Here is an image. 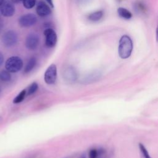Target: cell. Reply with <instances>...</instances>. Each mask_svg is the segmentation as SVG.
I'll use <instances>...</instances> for the list:
<instances>
[{"mask_svg":"<svg viewBox=\"0 0 158 158\" xmlns=\"http://www.w3.org/2000/svg\"><path fill=\"white\" fill-rule=\"evenodd\" d=\"M133 44L131 38L127 35H123L119 41L118 55L123 59L128 58L132 52Z\"/></svg>","mask_w":158,"mask_h":158,"instance_id":"cell-1","label":"cell"},{"mask_svg":"<svg viewBox=\"0 0 158 158\" xmlns=\"http://www.w3.org/2000/svg\"><path fill=\"white\" fill-rule=\"evenodd\" d=\"M23 67V61L18 56L9 57L5 63L6 69L9 72L15 73L20 71Z\"/></svg>","mask_w":158,"mask_h":158,"instance_id":"cell-2","label":"cell"},{"mask_svg":"<svg viewBox=\"0 0 158 158\" xmlns=\"http://www.w3.org/2000/svg\"><path fill=\"white\" fill-rule=\"evenodd\" d=\"M18 40L17 33L14 30H8L6 31L2 36V43L6 47H11L14 46Z\"/></svg>","mask_w":158,"mask_h":158,"instance_id":"cell-3","label":"cell"},{"mask_svg":"<svg viewBox=\"0 0 158 158\" xmlns=\"http://www.w3.org/2000/svg\"><path fill=\"white\" fill-rule=\"evenodd\" d=\"M57 78V67L55 64H51L46 69L44 79L46 83L48 85L54 84Z\"/></svg>","mask_w":158,"mask_h":158,"instance_id":"cell-4","label":"cell"},{"mask_svg":"<svg viewBox=\"0 0 158 158\" xmlns=\"http://www.w3.org/2000/svg\"><path fill=\"white\" fill-rule=\"evenodd\" d=\"M44 35L45 36V44L48 48L54 47L57 43V36L56 31L52 28L44 30Z\"/></svg>","mask_w":158,"mask_h":158,"instance_id":"cell-5","label":"cell"},{"mask_svg":"<svg viewBox=\"0 0 158 158\" xmlns=\"http://www.w3.org/2000/svg\"><path fill=\"white\" fill-rule=\"evenodd\" d=\"M37 22V18L33 14H27L22 15L19 19V24L22 27H29L34 25Z\"/></svg>","mask_w":158,"mask_h":158,"instance_id":"cell-6","label":"cell"},{"mask_svg":"<svg viewBox=\"0 0 158 158\" xmlns=\"http://www.w3.org/2000/svg\"><path fill=\"white\" fill-rule=\"evenodd\" d=\"M0 12L4 17H12L15 12V6L11 2L5 1L0 7Z\"/></svg>","mask_w":158,"mask_h":158,"instance_id":"cell-7","label":"cell"},{"mask_svg":"<svg viewBox=\"0 0 158 158\" xmlns=\"http://www.w3.org/2000/svg\"><path fill=\"white\" fill-rule=\"evenodd\" d=\"M39 41V36L36 34H30L26 38L25 46L29 50H35L38 46Z\"/></svg>","mask_w":158,"mask_h":158,"instance_id":"cell-8","label":"cell"},{"mask_svg":"<svg viewBox=\"0 0 158 158\" xmlns=\"http://www.w3.org/2000/svg\"><path fill=\"white\" fill-rule=\"evenodd\" d=\"M36 11L37 14L40 17H42L48 16L51 13V9L49 7V6L47 4H46L44 2L41 1H39L37 3Z\"/></svg>","mask_w":158,"mask_h":158,"instance_id":"cell-9","label":"cell"},{"mask_svg":"<svg viewBox=\"0 0 158 158\" xmlns=\"http://www.w3.org/2000/svg\"><path fill=\"white\" fill-rule=\"evenodd\" d=\"M63 77L67 82H74L77 78V73L74 68L68 67L63 72Z\"/></svg>","mask_w":158,"mask_h":158,"instance_id":"cell-10","label":"cell"},{"mask_svg":"<svg viewBox=\"0 0 158 158\" xmlns=\"http://www.w3.org/2000/svg\"><path fill=\"white\" fill-rule=\"evenodd\" d=\"M117 13L120 17L126 20H129L132 17V14L128 9L123 7H119L117 9Z\"/></svg>","mask_w":158,"mask_h":158,"instance_id":"cell-11","label":"cell"},{"mask_svg":"<svg viewBox=\"0 0 158 158\" xmlns=\"http://www.w3.org/2000/svg\"><path fill=\"white\" fill-rule=\"evenodd\" d=\"M104 15V12L102 10H97L88 16V19L93 22H97L101 20Z\"/></svg>","mask_w":158,"mask_h":158,"instance_id":"cell-12","label":"cell"},{"mask_svg":"<svg viewBox=\"0 0 158 158\" xmlns=\"http://www.w3.org/2000/svg\"><path fill=\"white\" fill-rule=\"evenodd\" d=\"M134 9L138 14H145L147 11L146 6L142 1H136L134 4Z\"/></svg>","mask_w":158,"mask_h":158,"instance_id":"cell-13","label":"cell"},{"mask_svg":"<svg viewBox=\"0 0 158 158\" xmlns=\"http://www.w3.org/2000/svg\"><path fill=\"white\" fill-rule=\"evenodd\" d=\"M36 59L35 57H31L28 63L27 64L25 69H24V72L25 73H29L30 71H31L33 68L35 67V66L36 65Z\"/></svg>","mask_w":158,"mask_h":158,"instance_id":"cell-14","label":"cell"},{"mask_svg":"<svg viewBox=\"0 0 158 158\" xmlns=\"http://www.w3.org/2000/svg\"><path fill=\"white\" fill-rule=\"evenodd\" d=\"M138 146H139V149L140 151L141 158H152L150 156L147 149L145 148L144 144H143L142 143H139Z\"/></svg>","mask_w":158,"mask_h":158,"instance_id":"cell-15","label":"cell"},{"mask_svg":"<svg viewBox=\"0 0 158 158\" xmlns=\"http://www.w3.org/2000/svg\"><path fill=\"white\" fill-rule=\"evenodd\" d=\"M26 95V89H23L21 91L18 95H17L13 100V102L14 104H17L21 102L25 98Z\"/></svg>","mask_w":158,"mask_h":158,"instance_id":"cell-16","label":"cell"},{"mask_svg":"<svg viewBox=\"0 0 158 158\" xmlns=\"http://www.w3.org/2000/svg\"><path fill=\"white\" fill-rule=\"evenodd\" d=\"M38 88V85L35 82L32 83L28 88L27 91H26V94L27 96H30V95L33 94L34 93H35L37 91Z\"/></svg>","mask_w":158,"mask_h":158,"instance_id":"cell-17","label":"cell"},{"mask_svg":"<svg viewBox=\"0 0 158 158\" xmlns=\"http://www.w3.org/2000/svg\"><path fill=\"white\" fill-rule=\"evenodd\" d=\"M10 74L7 70H2L0 72V79L4 81H8L10 80Z\"/></svg>","mask_w":158,"mask_h":158,"instance_id":"cell-18","label":"cell"},{"mask_svg":"<svg viewBox=\"0 0 158 158\" xmlns=\"http://www.w3.org/2000/svg\"><path fill=\"white\" fill-rule=\"evenodd\" d=\"M22 2L24 7L27 9L33 8L36 4V0H23Z\"/></svg>","mask_w":158,"mask_h":158,"instance_id":"cell-19","label":"cell"},{"mask_svg":"<svg viewBox=\"0 0 158 158\" xmlns=\"http://www.w3.org/2000/svg\"><path fill=\"white\" fill-rule=\"evenodd\" d=\"M4 62V56L3 54L0 52V66Z\"/></svg>","mask_w":158,"mask_h":158,"instance_id":"cell-20","label":"cell"},{"mask_svg":"<svg viewBox=\"0 0 158 158\" xmlns=\"http://www.w3.org/2000/svg\"><path fill=\"white\" fill-rule=\"evenodd\" d=\"M46 1L49 4V5H50L51 7H54V3H53L52 0H46Z\"/></svg>","mask_w":158,"mask_h":158,"instance_id":"cell-21","label":"cell"},{"mask_svg":"<svg viewBox=\"0 0 158 158\" xmlns=\"http://www.w3.org/2000/svg\"><path fill=\"white\" fill-rule=\"evenodd\" d=\"M11 1L14 3H19L21 1H23V0H11Z\"/></svg>","mask_w":158,"mask_h":158,"instance_id":"cell-22","label":"cell"},{"mask_svg":"<svg viewBox=\"0 0 158 158\" xmlns=\"http://www.w3.org/2000/svg\"><path fill=\"white\" fill-rule=\"evenodd\" d=\"M156 40H157V41L158 42V25L156 29Z\"/></svg>","mask_w":158,"mask_h":158,"instance_id":"cell-23","label":"cell"},{"mask_svg":"<svg viewBox=\"0 0 158 158\" xmlns=\"http://www.w3.org/2000/svg\"><path fill=\"white\" fill-rule=\"evenodd\" d=\"M5 2V0H0V7Z\"/></svg>","mask_w":158,"mask_h":158,"instance_id":"cell-24","label":"cell"},{"mask_svg":"<svg viewBox=\"0 0 158 158\" xmlns=\"http://www.w3.org/2000/svg\"><path fill=\"white\" fill-rule=\"evenodd\" d=\"M1 28H2V25H1V24H0V32H1Z\"/></svg>","mask_w":158,"mask_h":158,"instance_id":"cell-25","label":"cell"},{"mask_svg":"<svg viewBox=\"0 0 158 158\" xmlns=\"http://www.w3.org/2000/svg\"><path fill=\"white\" fill-rule=\"evenodd\" d=\"M81 158H87V157H86L85 156H82Z\"/></svg>","mask_w":158,"mask_h":158,"instance_id":"cell-26","label":"cell"}]
</instances>
